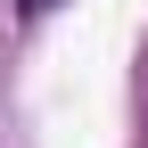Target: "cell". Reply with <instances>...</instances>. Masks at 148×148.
Returning a JSON list of instances; mask_svg holds the SVG:
<instances>
[{
  "label": "cell",
  "mask_w": 148,
  "mask_h": 148,
  "mask_svg": "<svg viewBox=\"0 0 148 148\" xmlns=\"http://www.w3.org/2000/svg\"><path fill=\"white\" fill-rule=\"evenodd\" d=\"M41 8H58V0H16V16H41Z\"/></svg>",
  "instance_id": "6da1fadb"
}]
</instances>
